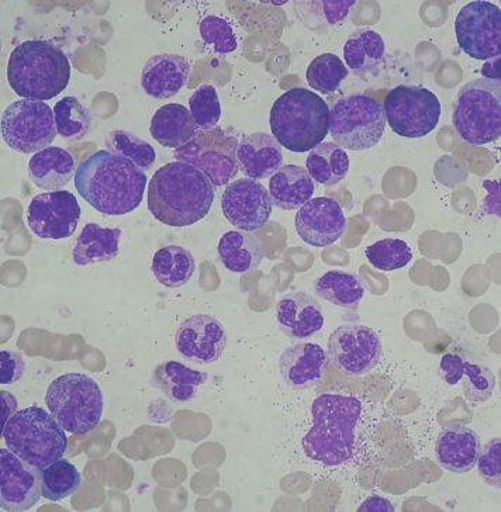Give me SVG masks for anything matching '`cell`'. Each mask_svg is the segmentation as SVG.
<instances>
[{"label": "cell", "mask_w": 501, "mask_h": 512, "mask_svg": "<svg viewBox=\"0 0 501 512\" xmlns=\"http://www.w3.org/2000/svg\"><path fill=\"white\" fill-rule=\"evenodd\" d=\"M145 172L127 159L98 151L76 168L75 188L86 203L106 216H124L143 202Z\"/></svg>", "instance_id": "obj_1"}, {"label": "cell", "mask_w": 501, "mask_h": 512, "mask_svg": "<svg viewBox=\"0 0 501 512\" xmlns=\"http://www.w3.org/2000/svg\"><path fill=\"white\" fill-rule=\"evenodd\" d=\"M214 186L195 166L169 162L150 181L148 209L165 226L188 227L212 209Z\"/></svg>", "instance_id": "obj_2"}, {"label": "cell", "mask_w": 501, "mask_h": 512, "mask_svg": "<svg viewBox=\"0 0 501 512\" xmlns=\"http://www.w3.org/2000/svg\"><path fill=\"white\" fill-rule=\"evenodd\" d=\"M312 413V430L302 442L307 458L326 466L351 460L361 420V401L341 394H321L313 401Z\"/></svg>", "instance_id": "obj_3"}, {"label": "cell", "mask_w": 501, "mask_h": 512, "mask_svg": "<svg viewBox=\"0 0 501 512\" xmlns=\"http://www.w3.org/2000/svg\"><path fill=\"white\" fill-rule=\"evenodd\" d=\"M71 62L67 55L47 41H24L12 51L8 64V82L23 99L57 98L71 81Z\"/></svg>", "instance_id": "obj_4"}, {"label": "cell", "mask_w": 501, "mask_h": 512, "mask_svg": "<svg viewBox=\"0 0 501 512\" xmlns=\"http://www.w3.org/2000/svg\"><path fill=\"white\" fill-rule=\"evenodd\" d=\"M271 130L286 150L297 154L312 151L330 133V107L317 93L290 89L272 107Z\"/></svg>", "instance_id": "obj_5"}, {"label": "cell", "mask_w": 501, "mask_h": 512, "mask_svg": "<svg viewBox=\"0 0 501 512\" xmlns=\"http://www.w3.org/2000/svg\"><path fill=\"white\" fill-rule=\"evenodd\" d=\"M2 437L10 451L38 472L61 459L68 446L64 428L40 407L17 411L3 428Z\"/></svg>", "instance_id": "obj_6"}, {"label": "cell", "mask_w": 501, "mask_h": 512, "mask_svg": "<svg viewBox=\"0 0 501 512\" xmlns=\"http://www.w3.org/2000/svg\"><path fill=\"white\" fill-rule=\"evenodd\" d=\"M48 410L65 431L88 434L103 414V394L92 377L67 373L53 380L46 394Z\"/></svg>", "instance_id": "obj_7"}, {"label": "cell", "mask_w": 501, "mask_h": 512, "mask_svg": "<svg viewBox=\"0 0 501 512\" xmlns=\"http://www.w3.org/2000/svg\"><path fill=\"white\" fill-rule=\"evenodd\" d=\"M454 126L465 143L482 147L501 136V83L476 79L461 89Z\"/></svg>", "instance_id": "obj_8"}, {"label": "cell", "mask_w": 501, "mask_h": 512, "mask_svg": "<svg viewBox=\"0 0 501 512\" xmlns=\"http://www.w3.org/2000/svg\"><path fill=\"white\" fill-rule=\"evenodd\" d=\"M385 110L378 100L354 95L338 100L330 112V134L344 150H371L382 140Z\"/></svg>", "instance_id": "obj_9"}, {"label": "cell", "mask_w": 501, "mask_h": 512, "mask_svg": "<svg viewBox=\"0 0 501 512\" xmlns=\"http://www.w3.org/2000/svg\"><path fill=\"white\" fill-rule=\"evenodd\" d=\"M55 136L54 110L46 102L17 100L2 114L3 140L20 154H37L46 150Z\"/></svg>", "instance_id": "obj_10"}, {"label": "cell", "mask_w": 501, "mask_h": 512, "mask_svg": "<svg viewBox=\"0 0 501 512\" xmlns=\"http://www.w3.org/2000/svg\"><path fill=\"white\" fill-rule=\"evenodd\" d=\"M238 140L223 128L198 131L188 144L175 150L176 161L195 166L214 188L227 185L238 172Z\"/></svg>", "instance_id": "obj_11"}, {"label": "cell", "mask_w": 501, "mask_h": 512, "mask_svg": "<svg viewBox=\"0 0 501 512\" xmlns=\"http://www.w3.org/2000/svg\"><path fill=\"white\" fill-rule=\"evenodd\" d=\"M386 121L397 134L406 138L426 137L437 127L441 103L433 92L421 86L400 85L385 99Z\"/></svg>", "instance_id": "obj_12"}, {"label": "cell", "mask_w": 501, "mask_h": 512, "mask_svg": "<svg viewBox=\"0 0 501 512\" xmlns=\"http://www.w3.org/2000/svg\"><path fill=\"white\" fill-rule=\"evenodd\" d=\"M455 31L459 47L469 57L483 61L500 57L501 12L493 3H468L456 17Z\"/></svg>", "instance_id": "obj_13"}, {"label": "cell", "mask_w": 501, "mask_h": 512, "mask_svg": "<svg viewBox=\"0 0 501 512\" xmlns=\"http://www.w3.org/2000/svg\"><path fill=\"white\" fill-rule=\"evenodd\" d=\"M328 355L341 372L361 376L378 365L382 344L376 331L366 325H342L328 339Z\"/></svg>", "instance_id": "obj_14"}, {"label": "cell", "mask_w": 501, "mask_h": 512, "mask_svg": "<svg viewBox=\"0 0 501 512\" xmlns=\"http://www.w3.org/2000/svg\"><path fill=\"white\" fill-rule=\"evenodd\" d=\"M81 214V206L71 192L55 190L33 197L27 223L38 238L64 240L75 233Z\"/></svg>", "instance_id": "obj_15"}, {"label": "cell", "mask_w": 501, "mask_h": 512, "mask_svg": "<svg viewBox=\"0 0 501 512\" xmlns=\"http://www.w3.org/2000/svg\"><path fill=\"white\" fill-rule=\"evenodd\" d=\"M272 204L269 190L251 178L231 183L221 196V210L228 223L247 233L257 231L268 223Z\"/></svg>", "instance_id": "obj_16"}, {"label": "cell", "mask_w": 501, "mask_h": 512, "mask_svg": "<svg viewBox=\"0 0 501 512\" xmlns=\"http://www.w3.org/2000/svg\"><path fill=\"white\" fill-rule=\"evenodd\" d=\"M43 497L40 472L9 448L0 449V507L5 511L30 510Z\"/></svg>", "instance_id": "obj_17"}, {"label": "cell", "mask_w": 501, "mask_h": 512, "mask_svg": "<svg viewBox=\"0 0 501 512\" xmlns=\"http://www.w3.org/2000/svg\"><path fill=\"white\" fill-rule=\"evenodd\" d=\"M295 226L307 245L326 248L340 240L347 228V219L340 203L330 197H316L297 211Z\"/></svg>", "instance_id": "obj_18"}, {"label": "cell", "mask_w": 501, "mask_h": 512, "mask_svg": "<svg viewBox=\"0 0 501 512\" xmlns=\"http://www.w3.org/2000/svg\"><path fill=\"white\" fill-rule=\"evenodd\" d=\"M175 344L183 358L198 363L219 361L227 344L223 325L216 318L198 314L186 318L175 335Z\"/></svg>", "instance_id": "obj_19"}, {"label": "cell", "mask_w": 501, "mask_h": 512, "mask_svg": "<svg viewBox=\"0 0 501 512\" xmlns=\"http://www.w3.org/2000/svg\"><path fill=\"white\" fill-rule=\"evenodd\" d=\"M190 64L174 54H158L144 65L141 86L154 99H168L185 88L189 81Z\"/></svg>", "instance_id": "obj_20"}, {"label": "cell", "mask_w": 501, "mask_h": 512, "mask_svg": "<svg viewBox=\"0 0 501 512\" xmlns=\"http://www.w3.org/2000/svg\"><path fill=\"white\" fill-rule=\"evenodd\" d=\"M479 452V435L464 425L445 428L435 445L438 465L452 473L471 472L478 462Z\"/></svg>", "instance_id": "obj_21"}, {"label": "cell", "mask_w": 501, "mask_h": 512, "mask_svg": "<svg viewBox=\"0 0 501 512\" xmlns=\"http://www.w3.org/2000/svg\"><path fill=\"white\" fill-rule=\"evenodd\" d=\"M327 356L316 344H297L286 349L279 361L283 382L297 390L310 389L320 383Z\"/></svg>", "instance_id": "obj_22"}, {"label": "cell", "mask_w": 501, "mask_h": 512, "mask_svg": "<svg viewBox=\"0 0 501 512\" xmlns=\"http://www.w3.org/2000/svg\"><path fill=\"white\" fill-rule=\"evenodd\" d=\"M237 161L247 178H272L283 166L282 145L269 134H251L238 144Z\"/></svg>", "instance_id": "obj_23"}, {"label": "cell", "mask_w": 501, "mask_h": 512, "mask_svg": "<svg viewBox=\"0 0 501 512\" xmlns=\"http://www.w3.org/2000/svg\"><path fill=\"white\" fill-rule=\"evenodd\" d=\"M276 318L289 337L299 339L313 337L324 325L319 303L303 292L283 297L276 307Z\"/></svg>", "instance_id": "obj_24"}, {"label": "cell", "mask_w": 501, "mask_h": 512, "mask_svg": "<svg viewBox=\"0 0 501 512\" xmlns=\"http://www.w3.org/2000/svg\"><path fill=\"white\" fill-rule=\"evenodd\" d=\"M151 136L165 148H178L188 144L198 134L192 114L179 103L162 106L151 121Z\"/></svg>", "instance_id": "obj_25"}, {"label": "cell", "mask_w": 501, "mask_h": 512, "mask_svg": "<svg viewBox=\"0 0 501 512\" xmlns=\"http://www.w3.org/2000/svg\"><path fill=\"white\" fill-rule=\"evenodd\" d=\"M314 182L307 169L297 165H285L269 181V195L279 209H300L312 199Z\"/></svg>", "instance_id": "obj_26"}, {"label": "cell", "mask_w": 501, "mask_h": 512, "mask_svg": "<svg viewBox=\"0 0 501 512\" xmlns=\"http://www.w3.org/2000/svg\"><path fill=\"white\" fill-rule=\"evenodd\" d=\"M75 171V161L68 151L48 147L30 159L29 175L37 188L55 192L64 188Z\"/></svg>", "instance_id": "obj_27"}, {"label": "cell", "mask_w": 501, "mask_h": 512, "mask_svg": "<svg viewBox=\"0 0 501 512\" xmlns=\"http://www.w3.org/2000/svg\"><path fill=\"white\" fill-rule=\"evenodd\" d=\"M120 237H122L120 228H103L98 224H86L72 251L75 264L86 266L116 258L119 254Z\"/></svg>", "instance_id": "obj_28"}, {"label": "cell", "mask_w": 501, "mask_h": 512, "mask_svg": "<svg viewBox=\"0 0 501 512\" xmlns=\"http://www.w3.org/2000/svg\"><path fill=\"white\" fill-rule=\"evenodd\" d=\"M221 262L228 271L244 273L255 271L264 259L261 241L247 231H228L219 244Z\"/></svg>", "instance_id": "obj_29"}, {"label": "cell", "mask_w": 501, "mask_h": 512, "mask_svg": "<svg viewBox=\"0 0 501 512\" xmlns=\"http://www.w3.org/2000/svg\"><path fill=\"white\" fill-rule=\"evenodd\" d=\"M151 269L161 285L174 289L189 282L195 273L196 262L188 249L168 245L155 252Z\"/></svg>", "instance_id": "obj_30"}, {"label": "cell", "mask_w": 501, "mask_h": 512, "mask_svg": "<svg viewBox=\"0 0 501 512\" xmlns=\"http://www.w3.org/2000/svg\"><path fill=\"white\" fill-rule=\"evenodd\" d=\"M307 172L321 185L333 186L344 181L350 171V158L340 145L321 143L306 159Z\"/></svg>", "instance_id": "obj_31"}, {"label": "cell", "mask_w": 501, "mask_h": 512, "mask_svg": "<svg viewBox=\"0 0 501 512\" xmlns=\"http://www.w3.org/2000/svg\"><path fill=\"white\" fill-rule=\"evenodd\" d=\"M206 373L190 369L179 362H165L157 369V380L165 394L175 403H188L206 383Z\"/></svg>", "instance_id": "obj_32"}, {"label": "cell", "mask_w": 501, "mask_h": 512, "mask_svg": "<svg viewBox=\"0 0 501 512\" xmlns=\"http://www.w3.org/2000/svg\"><path fill=\"white\" fill-rule=\"evenodd\" d=\"M316 292L328 303L345 309H354L364 299L365 287L357 275L331 271L317 280Z\"/></svg>", "instance_id": "obj_33"}, {"label": "cell", "mask_w": 501, "mask_h": 512, "mask_svg": "<svg viewBox=\"0 0 501 512\" xmlns=\"http://www.w3.org/2000/svg\"><path fill=\"white\" fill-rule=\"evenodd\" d=\"M385 57V41L373 30H359L345 43L344 58L355 74H366Z\"/></svg>", "instance_id": "obj_34"}, {"label": "cell", "mask_w": 501, "mask_h": 512, "mask_svg": "<svg viewBox=\"0 0 501 512\" xmlns=\"http://www.w3.org/2000/svg\"><path fill=\"white\" fill-rule=\"evenodd\" d=\"M41 494L50 501L71 497L81 486L82 477L71 462L58 459L40 472Z\"/></svg>", "instance_id": "obj_35"}, {"label": "cell", "mask_w": 501, "mask_h": 512, "mask_svg": "<svg viewBox=\"0 0 501 512\" xmlns=\"http://www.w3.org/2000/svg\"><path fill=\"white\" fill-rule=\"evenodd\" d=\"M55 126L61 137L81 140L91 128V114L74 96L62 98L54 107Z\"/></svg>", "instance_id": "obj_36"}, {"label": "cell", "mask_w": 501, "mask_h": 512, "mask_svg": "<svg viewBox=\"0 0 501 512\" xmlns=\"http://www.w3.org/2000/svg\"><path fill=\"white\" fill-rule=\"evenodd\" d=\"M107 151L117 157L127 159L141 171H147L155 162V150L143 138L134 136L129 131H112L106 138Z\"/></svg>", "instance_id": "obj_37"}, {"label": "cell", "mask_w": 501, "mask_h": 512, "mask_svg": "<svg viewBox=\"0 0 501 512\" xmlns=\"http://www.w3.org/2000/svg\"><path fill=\"white\" fill-rule=\"evenodd\" d=\"M348 76L347 65L335 54H321L314 58L306 72L307 82L314 91L330 95L340 88Z\"/></svg>", "instance_id": "obj_38"}, {"label": "cell", "mask_w": 501, "mask_h": 512, "mask_svg": "<svg viewBox=\"0 0 501 512\" xmlns=\"http://www.w3.org/2000/svg\"><path fill=\"white\" fill-rule=\"evenodd\" d=\"M369 264L378 271L390 272L402 269L413 259V252L407 242L402 240H386L375 242L365 249Z\"/></svg>", "instance_id": "obj_39"}, {"label": "cell", "mask_w": 501, "mask_h": 512, "mask_svg": "<svg viewBox=\"0 0 501 512\" xmlns=\"http://www.w3.org/2000/svg\"><path fill=\"white\" fill-rule=\"evenodd\" d=\"M189 112L200 131L217 128L221 117L219 93L212 85H202L189 99Z\"/></svg>", "instance_id": "obj_40"}, {"label": "cell", "mask_w": 501, "mask_h": 512, "mask_svg": "<svg viewBox=\"0 0 501 512\" xmlns=\"http://www.w3.org/2000/svg\"><path fill=\"white\" fill-rule=\"evenodd\" d=\"M200 36L214 48L217 54L233 53L237 48V37L226 19L209 16L200 23Z\"/></svg>", "instance_id": "obj_41"}, {"label": "cell", "mask_w": 501, "mask_h": 512, "mask_svg": "<svg viewBox=\"0 0 501 512\" xmlns=\"http://www.w3.org/2000/svg\"><path fill=\"white\" fill-rule=\"evenodd\" d=\"M466 382L464 386L466 400L473 404L486 403L493 396L496 377L486 366L466 362Z\"/></svg>", "instance_id": "obj_42"}, {"label": "cell", "mask_w": 501, "mask_h": 512, "mask_svg": "<svg viewBox=\"0 0 501 512\" xmlns=\"http://www.w3.org/2000/svg\"><path fill=\"white\" fill-rule=\"evenodd\" d=\"M479 475L490 486L501 487V441L494 438L480 448L478 462Z\"/></svg>", "instance_id": "obj_43"}, {"label": "cell", "mask_w": 501, "mask_h": 512, "mask_svg": "<svg viewBox=\"0 0 501 512\" xmlns=\"http://www.w3.org/2000/svg\"><path fill=\"white\" fill-rule=\"evenodd\" d=\"M26 365L20 354L13 351L0 352V383L12 384L22 379Z\"/></svg>", "instance_id": "obj_44"}, {"label": "cell", "mask_w": 501, "mask_h": 512, "mask_svg": "<svg viewBox=\"0 0 501 512\" xmlns=\"http://www.w3.org/2000/svg\"><path fill=\"white\" fill-rule=\"evenodd\" d=\"M440 368L445 382L454 386V384H458L464 379L466 361L462 356L447 354L442 356Z\"/></svg>", "instance_id": "obj_45"}, {"label": "cell", "mask_w": 501, "mask_h": 512, "mask_svg": "<svg viewBox=\"0 0 501 512\" xmlns=\"http://www.w3.org/2000/svg\"><path fill=\"white\" fill-rule=\"evenodd\" d=\"M354 5L355 2H351V0H348V2H345V0H341V2H321L324 15H326L327 22L330 24L342 22Z\"/></svg>", "instance_id": "obj_46"}, {"label": "cell", "mask_w": 501, "mask_h": 512, "mask_svg": "<svg viewBox=\"0 0 501 512\" xmlns=\"http://www.w3.org/2000/svg\"><path fill=\"white\" fill-rule=\"evenodd\" d=\"M359 512L362 511H382V512H393L395 511V507H393L392 503H390L389 500H386V498H382L379 496H372L369 498H366L364 501V504L361 505V507L358 508Z\"/></svg>", "instance_id": "obj_47"}, {"label": "cell", "mask_w": 501, "mask_h": 512, "mask_svg": "<svg viewBox=\"0 0 501 512\" xmlns=\"http://www.w3.org/2000/svg\"><path fill=\"white\" fill-rule=\"evenodd\" d=\"M0 400H2V430L8 424L10 418L17 413V401L12 394L2 390L0 392Z\"/></svg>", "instance_id": "obj_48"}, {"label": "cell", "mask_w": 501, "mask_h": 512, "mask_svg": "<svg viewBox=\"0 0 501 512\" xmlns=\"http://www.w3.org/2000/svg\"><path fill=\"white\" fill-rule=\"evenodd\" d=\"M501 55L500 57H494L490 58V60H487L485 62V65L482 67V76L483 79H487V81L492 82H500V75H501Z\"/></svg>", "instance_id": "obj_49"}, {"label": "cell", "mask_w": 501, "mask_h": 512, "mask_svg": "<svg viewBox=\"0 0 501 512\" xmlns=\"http://www.w3.org/2000/svg\"><path fill=\"white\" fill-rule=\"evenodd\" d=\"M493 189H489L492 196L486 199V213H493L500 217V183L493 182Z\"/></svg>", "instance_id": "obj_50"}]
</instances>
